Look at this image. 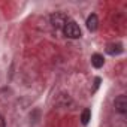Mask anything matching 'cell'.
<instances>
[{
	"label": "cell",
	"mask_w": 127,
	"mask_h": 127,
	"mask_svg": "<svg viewBox=\"0 0 127 127\" xmlns=\"http://www.w3.org/2000/svg\"><path fill=\"white\" fill-rule=\"evenodd\" d=\"M63 32H64V34L67 37H70V39L81 37V29H79V26L75 21H67L64 24V27H63Z\"/></svg>",
	"instance_id": "obj_1"
},
{
	"label": "cell",
	"mask_w": 127,
	"mask_h": 127,
	"mask_svg": "<svg viewBox=\"0 0 127 127\" xmlns=\"http://www.w3.org/2000/svg\"><path fill=\"white\" fill-rule=\"evenodd\" d=\"M49 20H51L52 27H55V29H63V27H64V24L67 23L66 15H64V14H61V12H55V14H52V15L49 17Z\"/></svg>",
	"instance_id": "obj_2"
},
{
	"label": "cell",
	"mask_w": 127,
	"mask_h": 127,
	"mask_svg": "<svg viewBox=\"0 0 127 127\" xmlns=\"http://www.w3.org/2000/svg\"><path fill=\"white\" fill-rule=\"evenodd\" d=\"M114 105H115V109L120 112V114H126L127 112V97L126 96H118L117 99H115V102H114Z\"/></svg>",
	"instance_id": "obj_3"
},
{
	"label": "cell",
	"mask_w": 127,
	"mask_h": 127,
	"mask_svg": "<svg viewBox=\"0 0 127 127\" xmlns=\"http://www.w3.org/2000/svg\"><path fill=\"white\" fill-rule=\"evenodd\" d=\"M97 27H99V18H97L96 14H93V15H90L88 20H87V29H88L90 32H94V30H97Z\"/></svg>",
	"instance_id": "obj_4"
},
{
	"label": "cell",
	"mask_w": 127,
	"mask_h": 127,
	"mask_svg": "<svg viewBox=\"0 0 127 127\" xmlns=\"http://www.w3.org/2000/svg\"><path fill=\"white\" fill-rule=\"evenodd\" d=\"M103 63H105V60H103V57L100 55V54H93L91 55V64L94 66V67H102L103 66Z\"/></svg>",
	"instance_id": "obj_5"
},
{
	"label": "cell",
	"mask_w": 127,
	"mask_h": 127,
	"mask_svg": "<svg viewBox=\"0 0 127 127\" xmlns=\"http://www.w3.org/2000/svg\"><path fill=\"white\" fill-rule=\"evenodd\" d=\"M106 51H108L109 54H112V55H114V54H120V52L123 51V48H121V45H120V43H117V45H114V43H112V45H109V46H108V49H106Z\"/></svg>",
	"instance_id": "obj_6"
},
{
	"label": "cell",
	"mask_w": 127,
	"mask_h": 127,
	"mask_svg": "<svg viewBox=\"0 0 127 127\" xmlns=\"http://www.w3.org/2000/svg\"><path fill=\"white\" fill-rule=\"evenodd\" d=\"M90 118H91V111H90V109H84L82 114H81V121H82V124H88Z\"/></svg>",
	"instance_id": "obj_7"
},
{
	"label": "cell",
	"mask_w": 127,
	"mask_h": 127,
	"mask_svg": "<svg viewBox=\"0 0 127 127\" xmlns=\"http://www.w3.org/2000/svg\"><path fill=\"white\" fill-rule=\"evenodd\" d=\"M0 127H5V120H3L2 115H0Z\"/></svg>",
	"instance_id": "obj_8"
}]
</instances>
